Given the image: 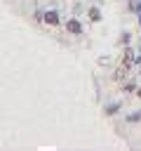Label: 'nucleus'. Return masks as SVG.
Listing matches in <instances>:
<instances>
[{"mask_svg":"<svg viewBox=\"0 0 141 151\" xmlns=\"http://www.w3.org/2000/svg\"><path fill=\"white\" fill-rule=\"evenodd\" d=\"M127 76H129V64H125V61H122V64L115 68V80H118V83H122Z\"/></svg>","mask_w":141,"mask_h":151,"instance_id":"f257e3e1","label":"nucleus"},{"mask_svg":"<svg viewBox=\"0 0 141 151\" xmlns=\"http://www.w3.org/2000/svg\"><path fill=\"white\" fill-rule=\"evenodd\" d=\"M66 28H68L70 33H75V35H80V33H82V26H80V24H78L75 19H70V21H66Z\"/></svg>","mask_w":141,"mask_h":151,"instance_id":"f03ea898","label":"nucleus"},{"mask_svg":"<svg viewBox=\"0 0 141 151\" xmlns=\"http://www.w3.org/2000/svg\"><path fill=\"white\" fill-rule=\"evenodd\" d=\"M45 21H47V24H52V26H56V24H59L56 12H47V14H45Z\"/></svg>","mask_w":141,"mask_h":151,"instance_id":"7ed1b4c3","label":"nucleus"},{"mask_svg":"<svg viewBox=\"0 0 141 151\" xmlns=\"http://www.w3.org/2000/svg\"><path fill=\"white\" fill-rule=\"evenodd\" d=\"M122 61L132 66V61H134V52H132V47H127V50H125V59H122Z\"/></svg>","mask_w":141,"mask_h":151,"instance_id":"20e7f679","label":"nucleus"},{"mask_svg":"<svg viewBox=\"0 0 141 151\" xmlns=\"http://www.w3.org/2000/svg\"><path fill=\"white\" fill-rule=\"evenodd\" d=\"M89 17H92V21H99V19H101V17H99V9H96V7H92V9H89Z\"/></svg>","mask_w":141,"mask_h":151,"instance_id":"39448f33","label":"nucleus"}]
</instances>
